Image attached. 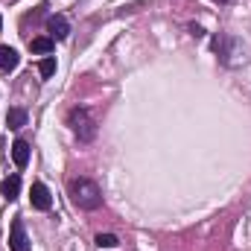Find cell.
Listing matches in <instances>:
<instances>
[{
  "instance_id": "6da1fadb",
  "label": "cell",
  "mask_w": 251,
  "mask_h": 251,
  "mask_svg": "<svg viewBox=\"0 0 251 251\" xmlns=\"http://www.w3.org/2000/svg\"><path fill=\"white\" fill-rule=\"evenodd\" d=\"M70 199L82 210H97L102 204V190L97 187V181H91V178H73L70 181Z\"/></svg>"
},
{
  "instance_id": "7a4b0ae2",
  "label": "cell",
  "mask_w": 251,
  "mask_h": 251,
  "mask_svg": "<svg viewBox=\"0 0 251 251\" xmlns=\"http://www.w3.org/2000/svg\"><path fill=\"white\" fill-rule=\"evenodd\" d=\"M67 126H70L73 137L82 140V143H91V140L97 137V123H94V117H91L88 108H70V114H67Z\"/></svg>"
},
{
  "instance_id": "3957f363",
  "label": "cell",
  "mask_w": 251,
  "mask_h": 251,
  "mask_svg": "<svg viewBox=\"0 0 251 251\" xmlns=\"http://www.w3.org/2000/svg\"><path fill=\"white\" fill-rule=\"evenodd\" d=\"M9 249L12 251H29V240L24 231V219H15L9 228Z\"/></svg>"
},
{
  "instance_id": "277c9868",
  "label": "cell",
  "mask_w": 251,
  "mask_h": 251,
  "mask_svg": "<svg viewBox=\"0 0 251 251\" xmlns=\"http://www.w3.org/2000/svg\"><path fill=\"white\" fill-rule=\"evenodd\" d=\"M29 199H32V207H35V210H50V204H53L50 190L44 187L41 181H35V184H32V190H29Z\"/></svg>"
},
{
  "instance_id": "5b68a950",
  "label": "cell",
  "mask_w": 251,
  "mask_h": 251,
  "mask_svg": "<svg viewBox=\"0 0 251 251\" xmlns=\"http://www.w3.org/2000/svg\"><path fill=\"white\" fill-rule=\"evenodd\" d=\"M12 161H15V167H26L29 164V143L26 140H15L12 143Z\"/></svg>"
},
{
  "instance_id": "8992f818",
  "label": "cell",
  "mask_w": 251,
  "mask_h": 251,
  "mask_svg": "<svg viewBox=\"0 0 251 251\" xmlns=\"http://www.w3.org/2000/svg\"><path fill=\"white\" fill-rule=\"evenodd\" d=\"M47 29H50V38L56 41H62V38H67V32H70V26H67V21H64L62 15H53L50 21H47Z\"/></svg>"
},
{
  "instance_id": "52a82bcc",
  "label": "cell",
  "mask_w": 251,
  "mask_h": 251,
  "mask_svg": "<svg viewBox=\"0 0 251 251\" xmlns=\"http://www.w3.org/2000/svg\"><path fill=\"white\" fill-rule=\"evenodd\" d=\"M18 64H21V56H18V50L3 44V47H0V70H6V73H9V70H15Z\"/></svg>"
},
{
  "instance_id": "ba28073f",
  "label": "cell",
  "mask_w": 251,
  "mask_h": 251,
  "mask_svg": "<svg viewBox=\"0 0 251 251\" xmlns=\"http://www.w3.org/2000/svg\"><path fill=\"white\" fill-rule=\"evenodd\" d=\"M18 193H21V176H9V178L0 184V196H3L6 201H15Z\"/></svg>"
},
{
  "instance_id": "9c48e42d",
  "label": "cell",
  "mask_w": 251,
  "mask_h": 251,
  "mask_svg": "<svg viewBox=\"0 0 251 251\" xmlns=\"http://www.w3.org/2000/svg\"><path fill=\"white\" fill-rule=\"evenodd\" d=\"M53 47H56V41H53L50 35H38V38H32V41H29V50H32V53H38V56L53 53Z\"/></svg>"
},
{
  "instance_id": "30bf717a",
  "label": "cell",
  "mask_w": 251,
  "mask_h": 251,
  "mask_svg": "<svg viewBox=\"0 0 251 251\" xmlns=\"http://www.w3.org/2000/svg\"><path fill=\"white\" fill-rule=\"evenodd\" d=\"M6 123H9V128H21V126H26V111H24V108H9Z\"/></svg>"
},
{
  "instance_id": "8fae6325",
  "label": "cell",
  "mask_w": 251,
  "mask_h": 251,
  "mask_svg": "<svg viewBox=\"0 0 251 251\" xmlns=\"http://www.w3.org/2000/svg\"><path fill=\"white\" fill-rule=\"evenodd\" d=\"M38 73H41L44 79H50V76L56 73V59H53V56H47V59H41V62H38Z\"/></svg>"
},
{
  "instance_id": "7c38bea8",
  "label": "cell",
  "mask_w": 251,
  "mask_h": 251,
  "mask_svg": "<svg viewBox=\"0 0 251 251\" xmlns=\"http://www.w3.org/2000/svg\"><path fill=\"white\" fill-rule=\"evenodd\" d=\"M97 246L100 249H114L117 246V237L114 234H97Z\"/></svg>"
},
{
  "instance_id": "4fadbf2b",
  "label": "cell",
  "mask_w": 251,
  "mask_h": 251,
  "mask_svg": "<svg viewBox=\"0 0 251 251\" xmlns=\"http://www.w3.org/2000/svg\"><path fill=\"white\" fill-rule=\"evenodd\" d=\"M213 3H228V0H213Z\"/></svg>"
},
{
  "instance_id": "5bb4252c",
  "label": "cell",
  "mask_w": 251,
  "mask_h": 251,
  "mask_svg": "<svg viewBox=\"0 0 251 251\" xmlns=\"http://www.w3.org/2000/svg\"><path fill=\"white\" fill-rule=\"evenodd\" d=\"M0 29H3V18H0Z\"/></svg>"
}]
</instances>
